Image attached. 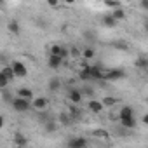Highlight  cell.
<instances>
[{"mask_svg": "<svg viewBox=\"0 0 148 148\" xmlns=\"http://www.w3.org/2000/svg\"><path fill=\"white\" fill-rule=\"evenodd\" d=\"M12 108H14V112H19V113H23V112H28L30 108H32V105H30V101L26 99V98H14L12 99Z\"/></svg>", "mask_w": 148, "mask_h": 148, "instance_id": "obj_1", "label": "cell"}, {"mask_svg": "<svg viewBox=\"0 0 148 148\" xmlns=\"http://www.w3.org/2000/svg\"><path fill=\"white\" fill-rule=\"evenodd\" d=\"M125 77V71L124 70H108V71H103V79L105 80H110V82H115V80H122Z\"/></svg>", "mask_w": 148, "mask_h": 148, "instance_id": "obj_2", "label": "cell"}, {"mask_svg": "<svg viewBox=\"0 0 148 148\" xmlns=\"http://www.w3.org/2000/svg\"><path fill=\"white\" fill-rule=\"evenodd\" d=\"M86 70L89 73V79L91 80H103V70H101L99 64H87Z\"/></svg>", "mask_w": 148, "mask_h": 148, "instance_id": "obj_3", "label": "cell"}, {"mask_svg": "<svg viewBox=\"0 0 148 148\" xmlns=\"http://www.w3.org/2000/svg\"><path fill=\"white\" fill-rule=\"evenodd\" d=\"M11 66H12V71H14V77H18V79H25L26 77V73H28L26 64H23L21 61H12Z\"/></svg>", "mask_w": 148, "mask_h": 148, "instance_id": "obj_4", "label": "cell"}, {"mask_svg": "<svg viewBox=\"0 0 148 148\" xmlns=\"http://www.w3.org/2000/svg\"><path fill=\"white\" fill-rule=\"evenodd\" d=\"M87 146V139L84 138H71L68 141V148H86Z\"/></svg>", "mask_w": 148, "mask_h": 148, "instance_id": "obj_5", "label": "cell"}, {"mask_svg": "<svg viewBox=\"0 0 148 148\" xmlns=\"http://www.w3.org/2000/svg\"><path fill=\"white\" fill-rule=\"evenodd\" d=\"M47 64H49V68H52V70H58V68L63 64V58H61V56H54V54H49Z\"/></svg>", "mask_w": 148, "mask_h": 148, "instance_id": "obj_6", "label": "cell"}, {"mask_svg": "<svg viewBox=\"0 0 148 148\" xmlns=\"http://www.w3.org/2000/svg\"><path fill=\"white\" fill-rule=\"evenodd\" d=\"M68 99H70L73 105H79V103L82 101V91H79V89H71V91L68 92Z\"/></svg>", "mask_w": 148, "mask_h": 148, "instance_id": "obj_7", "label": "cell"}, {"mask_svg": "<svg viewBox=\"0 0 148 148\" xmlns=\"http://www.w3.org/2000/svg\"><path fill=\"white\" fill-rule=\"evenodd\" d=\"M87 106H89V110H91V112H94V113H101V112H103V108H105V106H103V103H101V101H96V99H91Z\"/></svg>", "mask_w": 148, "mask_h": 148, "instance_id": "obj_8", "label": "cell"}, {"mask_svg": "<svg viewBox=\"0 0 148 148\" xmlns=\"http://www.w3.org/2000/svg\"><path fill=\"white\" fill-rule=\"evenodd\" d=\"M47 105H49L47 98H35L33 99V108H37V110H45Z\"/></svg>", "mask_w": 148, "mask_h": 148, "instance_id": "obj_9", "label": "cell"}, {"mask_svg": "<svg viewBox=\"0 0 148 148\" xmlns=\"http://www.w3.org/2000/svg\"><path fill=\"white\" fill-rule=\"evenodd\" d=\"M120 124H122V127H125V129H134V127H136V119H134V117L120 119Z\"/></svg>", "mask_w": 148, "mask_h": 148, "instance_id": "obj_10", "label": "cell"}, {"mask_svg": "<svg viewBox=\"0 0 148 148\" xmlns=\"http://www.w3.org/2000/svg\"><path fill=\"white\" fill-rule=\"evenodd\" d=\"M127 117H134V110L131 106H122L120 113H119V119H127Z\"/></svg>", "mask_w": 148, "mask_h": 148, "instance_id": "obj_11", "label": "cell"}, {"mask_svg": "<svg viewBox=\"0 0 148 148\" xmlns=\"http://www.w3.org/2000/svg\"><path fill=\"white\" fill-rule=\"evenodd\" d=\"M103 25H105L106 28H115V26H117V19H115L112 14H108V16L103 18Z\"/></svg>", "mask_w": 148, "mask_h": 148, "instance_id": "obj_12", "label": "cell"}, {"mask_svg": "<svg viewBox=\"0 0 148 148\" xmlns=\"http://www.w3.org/2000/svg\"><path fill=\"white\" fill-rule=\"evenodd\" d=\"M7 30H9L11 33H14V35H18V33L21 32V28H19V23H18L16 19H12V21H9V23H7Z\"/></svg>", "mask_w": 148, "mask_h": 148, "instance_id": "obj_13", "label": "cell"}, {"mask_svg": "<svg viewBox=\"0 0 148 148\" xmlns=\"http://www.w3.org/2000/svg\"><path fill=\"white\" fill-rule=\"evenodd\" d=\"M59 87H61V82H59V79H51V80H49V84H47V89H49L51 92H56V91H59Z\"/></svg>", "mask_w": 148, "mask_h": 148, "instance_id": "obj_14", "label": "cell"}, {"mask_svg": "<svg viewBox=\"0 0 148 148\" xmlns=\"http://www.w3.org/2000/svg\"><path fill=\"white\" fill-rule=\"evenodd\" d=\"M18 96H19V98H26V99H30V98L33 96V91L28 89V87H19V89H18Z\"/></svg>", "mask_w": 148, "mask_h": 148, "instance_id": "obj_15", "label": "cell"}, {"mask_svg": "<svg viewBox=\"0 0 148 148\" xmlns=\"http://www.w3.org/2000/svg\"><path fill=\"white\" fill-rule=\"evenodd\" d=\"M0 71H2V73H4V75H5L9 80H14V79H16V77H14V71H12V66H9V64H5V66H4L2 70H0Z\"/></svg>", "mask_w": 148, "mask_h": 148, "instance_id": "obj_16", "label": "cell"}, {"mask_svg": "<svg viewBox=\"0 0 148 148\" xmlns=\"http://www.w3.org/2000/svg\"><path fill=\"white\" fill-rule=\"evenodd\" d=\"M80 54L84 56V59H92V58L96 56V51H94L92 47H86V49H84Z\"/></svg>", "mask_w": 148, "mask_h": 148, "instance_id": "obj_17", "label": "cell"}, {"mask_svg": "<svg viewBox=\"0 0 148 148\" xmlns=\"http://www.w3.org/2000/svg\"><path fill=\"white\" fill-rule=\"evenodd\" d=\"M112 16H113L117 21H120V19H124V18H125V12H124V9H122V7H115Z\"/></svg>", "mask_w": 148, "mask_h": 148, "instance_id": "obj_18", "label": "cell"}, {"mask_svg": "<svg viewBox=\"0 0 148 148\" xmlns=\"http://www.w3.org/2000/svg\"><path fill=\"white\" fill-rule=\"evenodd\" d=\"M14 145H18V146H26V145H28V139L23 138V136L18 132V134L14 136Z\"/></svg>", "mask_w": 148, "mask_h": 148, "instance_id": "obj_19", "label": "cell"}, {"mask_svg": "<svg viewBox=\"0 0 148 148\" xmlns=\"http://www.w3.org/2000/svg\"><path fill=\"white\" fill-rule=\"evenodd\" d=\"M9 82H11V80H9L5 75H4L2 71H0V89H5V87H9Z\"/></svg>", "mask_w": 148, "mask_h": 148, "instance_id": "obj_20", "label": "cell"}, {"mask_svg": "<svg viewBox=\"0 0 148 148\" xmlns=\"http://www.w3.org/2000/svg\"><path fill=\"white\" fill-rule=\"evenodd\" d=\"M136 66L141 68V70H145V68L148 66V59H146V58H139V59L136 61Z\"/></svg>", "mask_w": 148, "mask_h": 148, "instance_id": "obj_21", "label": "cell"}, {"mask_svg": "<svg viewBox=\"0 0 148 148\" xmlns=\"http://www.w3.org/2000/svg\"><path fill=\"white\" fill-rule=\"evenodd\" d=\"M59 52H61V45H58V44H54V45H51V49H49V54H54V56H59Z\"/></svg>", "mask_w": 148, "mask_h": 148, "instance_id": "obj_22", "label": "cell"}, {"mask_svg": "<svg viewBox=\"0 0 148 148\" xmlns=\"http://www.w3.org/2000/svg\"><path fill=\"white\" fill-rule=\"evenodd\" d=\"M101 103H103V106H112V105L117 103V99H113V98H105Z\"/></svg>", "mask_w": 148, "mask_h": 148, "instance_id": "obj_23", "label": "cell"}, {"mask_svg": "<svg viewBox=\"0 0 148 148\" xmlns=\"http://www.w3.org/2000/svg\"><path fill=\"white\" fill-rule=\"evenodd\" d=\"M105 5H106V7H113V9H115V7H120V4L115 2V0H105Z\"/></svg>", "mask_w": 148, "mask_h": 148, "instance_id": "obj_24", "label": "cell"}, {"mask_svg": "<svg viewBox=\"0 0 148 148\" xmlns=\"http://www.w3.org/2000/svg\"><path fill=\"white\" fill-rule=\"evenodd\" d=\"M68 52H70V56H73V58H79V56H80V51H79L77 47H71V49H68Z\"/></svg>", "mask_w": 148, "mask_h": 148, "instance_id": "obj_25", "label": "cell"}, {"mask_svg": "<svg viewBox=\"0 0 148 148\" xmlns=\"http://www.w3.org/2000/svg\"><path fill=\"white\" fill-rule=\"evenodd\" d=\"M59 122H61V124H70V117H68L66 113H61V115H59Z\"/></svg>", "mask_w": 148, "mask_h": 148, "instance_id": "obj_26", "label": "cell"}, {"mask_svg": "<svg viewBox=\"0 0 148 148\" xmlns=\"http://www.w3.org/2000/svg\"><path fill=\"white\" fill-rule=\"evenodd\" d=\"M59 56H61L63 59H66V58L70 56V52H68V49H66V47H61V52H59Z\"/></svg>", "mask_w": 148, "mask_h": 148, "instance_id": "obj_27", "label": "cell"}, {"mask_svg": "<svg viewBox=\"0 0 148 148\" xmlns=\"http://www.w3.org/2000/svg\"><path fill=\"white\" fill-rule=\"evenodd\" d=\"M45 131H49V132H51V131H56V124H54V122H47V124H45Z\"/></svg>", "mask_w": 148, "mask_h": 148, "instance_id": "obj_28", "label": "cell"}, {"mask_svg": "<svg viewBox=\"0 0 148 148\" xmlns=\"http://www.w3.org/2000/svg\"><path fill=\"white\" fill-rule=\"evenodd\" d=\"M113 47H117V49H127V44H124V42H115Z\"/></svg>", "mask_w": 148, "mask_h": 148, "instance_id": "obj_29", "label": "cell"}, {"mask_svg": "<svg viewBox=\"0 0 148 148\" xmlns=\"http://www.w3.org/2000/svg\"><path fill=\"white\" fill-rule=\"evenodd\" d=\"M47 4H49L51 7H56V5L59 4V0H47Z\"/></svg>", "mask_w": 148, "mask_h": 148, "instance_id": "obj_30", "label": "cell"}, {"mask_svg": "<svg viewBox=\"0 0 148 148\" xmlns=\"http://www.w3.org/2000/svg\"><path fill=\"white\" fill-rule=\"evenodd\" d=\"M141 9H143V11L148 9V0H141Z\"/></svg>", "mask_w": 148, "mask_h": 148, "instance_id": "obj_31", "label": "cell"}, {"mask_svg": "<svg viewBox=\"0 0 148 148\" xmlns=\"http://www.w3.org/2000/svg\"><path fill=\"white\" fill-rule=\"evenodd\" d=\"M84 91H86V94H92V89H91V87H86Z\"/></svg>", "mask_w": 148, "mask_h": 148, "instance_id": "obj_32", "label": "cell"}, {"mask_svg": "<svg viewBox=\"0 0 148 148\" xmlns=\"http://www.w3.org/2000/svg\"><path fill=\"white\" fill-rule=\"evenodd\" d=\"M2 127H4V117L0 115V129H2Z\"/></svg>", "mask_w": 148, "mask_h": 148, "instance_id": "obj_33", "label": "cell"}, {"mask_svg": "<svg viewBox=\"0 0 148 148\" xmlns=\"http://www.w3.org/2000/svg\"><path fill=\"white\" fill-rule=\"evenodd\" d=\"M64 2H66V4H73V2H75V0H64Z\"/></svg>", "mask_w": 148, "mask_h": 148, "instance_id": "obj_34", "label": "cell"}, {"mask_svg": "<svg viewBox=\"0 0 148 148\" xmlns=\"http://www.w3.org/2000/svg\"><path fill=\"white\" fill-rule=\"evenodd\" d=\"M2 4H4V0H0V5H2Z\"/></svg>", "mask_w": 148, "mask_h": 148, "instance_id": "obj_35", "label": "cell"}]
</instances>
